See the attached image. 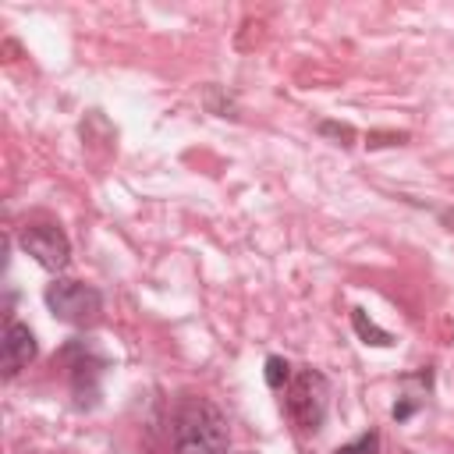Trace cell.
Returning a JSON list of instances; mask_svg holds the SVG:
<instances>
[{"label":"cell","mask_w":454,"mask_h":454,"mask_svg":"<svg viewBox=\"0 0 454 454\" xmlns=\"http://www.w3.org/2000/svg\"><path fill=\"white\" fill-rule=\"evenodd\" d=\"M333 454H380V433H376V429H365V433H358L355 440L337 443Z\"/></svg>","instance_id":"obj_9"},{"label":"cell","mask_w":454,"mask_h":454,"mask_svg":"<svg viewBox=\"0 0 454 454\" xmlns=\"http://www.w3.org/2000/svg\"><path fill=\"white\" fill-rule=\"evenodd\" d=\"M43 301L67 326H96L103 319V294H99V287H92L85 280L53 277L43 291Z\"/></svg>","instance_id":"obj_3"},{"label":"cell","mask_w":454,"mask_h":454,"mask_svg":"<svg viewBox=\"0 0 454 454\" xmlns=\"http://www.w3.org/2000/svg\"><path fill=\"white\" fill-rule=\"evenodd\" d=\"M284 408H287V419L301 433H319L326 422V411H330V380L312 365L298 369L287 383Z\"/></svg>","instance_id":"obj_2"},{"label":"cell","mask_w":454,"mask_h":454,"mask_svg":"<svg viewBox=\"0 0 454 454\" xmlns=\"http://www.w3.org/2000/svg\"><path fill=\"white\" fill-rule=\"evenodd\" d=\"M316 131H319V135H326V138H333L337 145H351V142H355V128H351V124L319 121V124H316Z\"/></svg>","instance_id":"obj_10"},{"label":"cell","mask_w":454,"mask_h":454,"mask_svg":"<svg viewBox=\"0 0 454 454\" xmlns=\"http://www.w3.org/2000/svg\"><path fill=\"white\" fill-rule=\"evenodd\" d=\"M351 326H355V333L362 337V344H372V348H390V344H394V337H390L383 326H376L362 305L351 309Z\"/></svg>","instance_id":"obj_7"},{"label":"cell","mask_w":454,"mask_h":454,"mask_svg":"<svg viewBox=\"0 0 454 454\" xmlns=\"http://www.w3.org/2000/svg\"><path fill=\"white\" fill-rule=\"evenodd\" d=\"M174 454H227L223 411L202 397H188L174 415Z\"/></svg>","instance_id":"obj_1"},{"label":"cell","mask_w":454,"mask_h":454,"mask_svg":"<svg viewBox=\"0 0 454 454\" xmlns=\"http://www.w3.org/2000/svg\"><path fill=\"white\" fill-rule=\"evenodd\" d=\"M18 245H21L25 255H32V259H35L43 270H50V273H60V270H67V262H71V241H67L64 227L50 223V220H32V223H25V227L18 231Z\"/></svg>","instance_id":"obj_5"},{"label":"cell","mask_w":454,"mask_h":454,"mask_svg":"<svg viewBox=\"0 0 454 454\" xmlns=\"http://www.w3.org/2000/svg\"><path fill=\"white\" fill-rule=\"evenodd\" d=\"M262 376H266V387L270 390H284L287 383H291V362L287 358H280V355H270L266 358V369H262Z\"/></svg>","instance_id":"obj_8"},{"label":"cell","mask_w":454,"mask_h":454,"mask_svg":"<svg viewBox=\"0 0 454 454\" xmlns=\"http://www.w3.org/2000/svg\"><path fill=\"white\" fill-rule=\"evenodd\" d=\"M60 358L67 362V376H71V394L74 404L82 411H92L99 404V376L106 369V358L92 351V344L85 340H71L60 348Z\"/></svg>","instance_id":"obj_4"},{"label":"cell","mask_w":454,"mask_h":454,"mask_svg":"<svg viewBox=\"0 0 454 454\" xmlns=\"http://www.w3.org/2000/svg\"><path fill=\"white\" fill-rule=\"evenodd\" d=\"M241 454H252V450H241Z\"/></svg>","instance_id":"obj_12"},{"label":"cell","mask_w":454,"mask_h":454,"mask_svg":"<svg viewBox=\"0 0 454 454\" xmlns=\"http://www.w3.org/2000/svg\"><path fill=\"white\" fill-rule=\"evenodd\" d=\"M39 355V344H35V333L18 323V319H7L4 326V376L14 380L21 369H28V362Z\"/></svg>","instance_id":"obj_6"},{"label":"cell","mask_w":454,"mask_h":454,"mask_svg":"<svg viewBox=\"0 0 454 454\" xmlns=\"http://www.w3.org/2000/svg\"><path fill=\"white\" fill-rule=\"evenodd\" d=\"M415 408H419V401H415V397H408V394H404V397H401V401H397V404H394V411H390V415H394V419H397V422H404V419H411V415H415Z\"/></svg>","instance_id":"obj_11"}]
</instances>
